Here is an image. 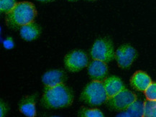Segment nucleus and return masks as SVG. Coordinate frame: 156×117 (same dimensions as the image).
<instances>
[{"label": "nucleus", "mask_w": 156, "mask_h": 117, "mask_svg": "<svg viewBox=\"0 0 156 117\" xmlns=\"http://www.w3.org/2000/svg\"><path fill=\"white\" fill-rule=\"evenodd\" d=\"M71 91L63 83L53 87H47L42 98V104L48 108L67 107L73 103Z\"/></svg>", "instance_id": "nucleus-1"}, {"label": "nucleus", "mask_w": 156, "mask_h": 117, "mask_svg": "<svg viewBox=\"0 0 156 117\" xmlns=\"http://www.w3.org/2000/svg\"><path fill=\"white\" fill-rule=\"evenodd\" d=\"M36 16V9L33 4L23 2L16 4L15 7L6 16V22L12 28L22 27L33 22Z\"/></svg>", "instance_id": "nucleus-2"}, {"label": "nucleus", "mask_w": 156, "mask_h": 117, "mask_svg": "<svg viewBox=\"0 0 156 117\" xmlns=\"http://www.w3.org/2000/svg\"><path fill=\"white\" fill-rule=\"evenodd\" d=\"M108 98L104 83L94 80L88 84L81 95V101L88 104L98 106L107 102Z\"/></svg>", "instance_id": "nucleus-3"}, {"label": "nucleus", "mask_w": 156, "mask_h": 117, "mask_svg": "<svg viewBox=\"0 0 156 117\" xmlns=\"http://www.w3.org/2000/svg\"><path fill=\"white\" fill-rule=\"evenodd\" d=\"M94 60H99L106 63L115 57L113 45L109 40L100 39L94 43L91 50Z\"/></svg>", "instance_id": "nucleus-4"}, {"label": "nucleus", "mask_w": 156, "mask_h": 117, "mask_svg": "<svg viewBox=\"0 0 156 117\" xmlns=\"http://www.w3.org/2000/svg\"><path fill=\"white\" fill-rule=\"evenodd\" d=\"M136 100V95L132 91L125 88L114 96L108 98L106 102L108 106L113 109L123 111L127 109L128 106Z\"/></svg>", "instance_id": "nucleus-5"}, {"label": "nucleus", "mask_w": 156, "mask_h": 117, "mask_svg": "<svg viewBox=\"0 0 156 117\" xmlns=\"http://www.w3.org/2000/svg\"><path fill=\"white\" fill-rule=\"evenodd\" d=\"M88 65L87 55L81 51H73L65 57V65L71 72H78Z\"/></svg>", "instance_id": "nucleus-6"}, {"label": "nucleus", "mask_w": 156, "mask_h": 117, "mask_svg": "<svg viewBox=\"0 0 156 117\" xmlns=\"http://www.w3.org/2000/svg\"><path fill=\"white\" fill-rule=\"evenodd\" d=\"M136 57V50L129 45H125L117 49L115 53V58L118 65L121 68H128Z\"/></svg>", "instance_id": "nucleus-7"}, {"label": "nucleus", "mask_w": 156, "mask_h": 117, "mask_svg": "<svg viewBox=\"0 0 156 117\" xmlns=\"http://www.w3.org/2000/svg\"><path fill=\"white\" fill-rule=\"evenodd\" d=\"M90 76L97 81H101L107 75L108 68L105 62L99 60H94L88 68Z\"/></svg>", "instance_id": "nucleus-8"}, {"label": "nucleus", "mask_w": 156, "mask_h": 117, "mask_svg": "<svg viewBox=\"0 0 156 117\" xmlns=\"http://www.w3.org/2000/svg\"><path fill=\"white\" fill-rule=\"evenodd\" d=\"M130 83L136 90L145 92L152 83V80L147 73L143 71H137L131 78Z\"/></svg>", "instance_id": "nucleus-9"}, {"label": "nucleus", "mask_w": 156, "mask_h": 117, "mask_svg": "<svg viewBox=\"0 0 156 117\" xmlns=\"http://www.w3.org/2000/svg\"><path fill=\"white\" fill-rule=\"evenodd\" d=\"M103 83L108 98L114 96L125 88L122 81L116 76H111L106 78Z\"/></svg>", "instance_id": "nucleus-10"}, {"label": "nucleus", "mask_w": 156, "mask_h": 117, "mask_svg": "<svg viewBox=\"0 0 156 117\" xmlns=\"http://www.w3.org/2000/svg\"><path fill=\"white\" fill-rule=\"evenodd\" d=\"M64 79V73L58 70L48 71L42 77V81L47 87H53L63 83Z\"/></svg>", "instance_id": "nucleus-11"}, {"label": "nucleus", "mask_w": 156, "mask_h": 117, "mask_svg": "<svg viewBox=\"0 0 156 117\" xmlns=\"http://www.w3.org/2000/svg\"><path fill=\"white\" fill-rule=\"evenodd\" d=\"M20 35L27 41H31L37 38L40 34L38 26L34 22H30L23 25L20 28Z\"/></svg>", "instance_id": "nucleus-12"}, {"label": "nucleus", "mask_w": 156, "mask_h": 117, "mask_svg": "<svg viewBox=\"0 0 156 117\" xmlns=\"http://www.w3.org/2000/svg\"><path fill=\"white\" fill-rule=\"evenodd\" d=\"M20 111L27 116H35L36 115L35 97L27 96L23 99L20 104Z\"/></svg>", "instance_id": "nucleus-13"}, {"label": "nucleus", "mask_w": 156, "mask_h": 117, "mask_svg": "<svg viewBox=\"0 0 156 117\" xmlns=\"http://www.w3.org/2000/svg\"><path fill=\"white\" fill-rule=\"evenodd\" d=\"M126 112L129 114V116H144V112H145L144 103L140 101L136 100L128 106V108L126 109Z\"/></svg>", "instance_id": "nucleus-14"}, {"label": "nucleus", "mask_w": 156, "mask_h": 117, "mask_svg": "<svg viewBox=\"0 0 156 117\" xmlns=\"http://www.w3.org/2000/svg\"><path fill=\"white\" fill-rule=\"evenodd\" d=\"M144 116L145 117H156V101L147 100L144 102Z\"/></svg>", "instance_id": "nucleus-15"}, {"label": "nucleus", "mask_w": 156, "mask_h": 117, "mask_svg": "<svg viewBox=\"0 0 156 117\" xmlns=\"http://www.w3.org/2000/svg\"><path fill=\"white\" fill-rule=\"evenodd\" d=\"M16 5L15 0H0V9L2 12L8 13Z\"/></svg>", "instance_id": "nucleus-16"}, {"label": "nucleus", "mask_w": 156, "mask_h": 117, "mask_svg": "<svg viewBox=\"0 0 156 117\" xmlns=\"http://www.w3.org/2000/svg\"><path fill=\"white\" fill-rule=\"evenodd\" d=\"M145 95L147 99L156 101V83H152L145 91Z\"/></svg>", "instance_id": "nucleus-17"}, {"label": "nucleus", "mask_w": 156, "mask_h": 117, "mask_svg": "<svg viewBox=\"0 0 156 117\" xmlns=\"http://www.w3.org/2000/svg\"><path fill=\"white\" fill-rule=\"evenodd\" d=\"M81 116L87 117H102L103 113L99 109H83L80 113Z\"/></svg>", "instance_id": "nucleus-18"}, {"label": "nucleus", "mask_w": 156, "mask_h": 117, "mask_svg": "<svg viewBox=\"0 0 156 117\" xmlns=\"http://www.w3.org/2000/svg\"><path fill=\"white\" fill-rule=\"evenodd\" d=\"M3 45H4V46H5V48H7V49H11V48H12L14 46V43L11 39L5 40L4 41Z\"/></svg>", "instance_id": "nucleus-19"}, {"label": "nucleus", "mask_w": 156, "mask_h": 117, "mask_svg": "<svg viewBox=\"0 0 156 117\" xmlns=\"http://www.w3.org/2000/svg\"><path fill=\"white\" fill-rule=\"evenodd\" d=\"M6 112H7V108H6L5 104L1 103V106H0V116L2 117L3 116H5Z\"/></svg>", "instance_id": "nucleus-20"}, {"label": "nucleus", "mask_w": 156, "mask_h": 117, "mask_svg": "<svg viewBox=\"0 0 156 117\" xmlns=\"http://www.w3.org/2000/svg\"><path fill=\"white\" fill-rule=\"evenodd\" d=\"M39 1H42V2H51V1H53V0H39Z\"/></svg>", "instance_id": "nucleus-21"}]
</instances>
